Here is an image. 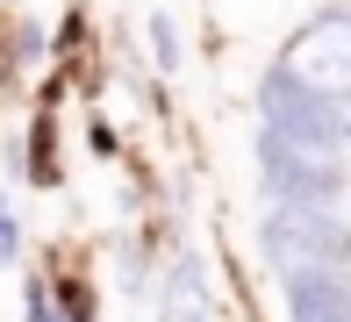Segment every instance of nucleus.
<instances>
[{"label": "nucleus", "mask_w": 351, "mask_h": 322, "mask_svg": "<svg viewBox=\"0 0 351 322\" xmlns=\"http://www.w3.org/2000/svg\"><path fill=\"white\" fill-rule=\"evenodd\" d=\"M344 151H351V115H344Z\"/></svg>", "instance_id": "nucleus-11"}, {"label": "nucleus", "mask_w": 351, "mask_h": 322, "mask_svg": "<svg viewBox=\"0 0 351 322\" xmlns=\"http://www.w3.org/2000/svg\"><path fill=\"white\" fill-rule=\"evenodd\" d=\"M258 251L280 272H294V265H351V222L337 208H265Z\"/></svg>", "instance_id": "nucleus-2"}, {"label": "nucleus", "mask_w": 351, "mask_h": 322, "mask_svg": "<svg viewBox=\"0 0 351 322\" xmlns=\"http://www.w3.org/2000/svg\"><path fill=\"white\" fill-rule=\"evenodd\" d=\"M29 322H65L51 308V286H43V280H29Z\"/></svg>", "instance_id": "nucleus-9"}, {"label": "nucleus", "mask_w": 351, "mask_h": 322, "mask_svg": "<svg viewBox=\"0 0 351 322\" xmlns=\"http://www.w3.org/2000/svg\"><path fill=\"white\" fill-rule=\"evenodd\" d=\"M14 258H22V222H14L8 193H0V265H14Z\"/></svg>", "instance_id": "nucleus-7"}, {"label": "nucleus", "mask_w": 351, "mask_h": 322, "mask_svg": "<svg viewBox=\"0 0 351 322\" xmlns=\"http://www.w3.org/2000/svg\"><path fill=\"white\" fill-rule=\"evenodd\" d=\"M151 43H158V64H165V72H180V36H172L165 14H151Z\"/></svg>", "instance_id": "nucleus-8"}, {"label": "nucleus", "mask_w": 351, "mask_h": 322, "mask_svg": "<svg viewBox=\"0 0 351 322\" xmlns=\"http://www.w3.org/2000/svg\"><path fill=\"white\" fill-rule=\"evenodd\" d=\"M258 186L273 193V208H337L344 201V158L337 151H308L287 143L273 129H258Z\"/></svg>", "instance_id": "nucleus-1"}, {"label": "nucleus", "mask_w": 351, "mask_h": 322, "mask_svg": "<svg viewBox=\"0 0 351 322\" xmlns=\"http://www.w3.org/2000/svg\"><path fill=\"white\" fill-rule=\"evenodd\" d=\"M14 58H43V29H36V22L14 29Z\"/></svg>", "instance_id": "nucleus-10"}, {"label": "nucleus", "mask_w": 351, "mask_h": 322, "mask_svg": "<svg viewBox=\"0 0 351 322\" xmlns=\"http://www.w3.org/2000/svg\"><path fill=\"white\" fill-rule=\"evenodd\" d=\"M258 129H273L287 143H308V151H344V108L323 101L315 86L287 79L280 64L258 79Z\"/></svg>", "instance_id": "nucleus-3"}, {"label": "nucleus", "mask_w": 351, "mask_h": 322, "mask_svg": "<svg viewBox=\"0 0 351 322\" xmlns=\"http://www.w3.org/2000/svg\"><path fill=\"white\" fill-rule=\"evenodd\" d=\"M287 322H351V265H294L280 272Z\"/></svg>", "instance_id": "nucleus-5"}, {"label": "nucleus", "mask_w": 351, "mask_h": 322, "mask_svg": "<svg viewBox=\"0 0 351 322\" xmlns=\"http://www.w3.org/2000/svg\"><path fill=\"white\" fill-rule=\"evenodd\" d=\"M280 72L301 79V86H315L323 101H351V8L323 14V22H308L294 43L280 51Z\"/></svg>", "instance_id": "nucleus-4"}, {"label": "nucleus", "mask_w": 351, "mask_h": 322, "mask_svg": "<svg viewBox=\"0 0 351 322\" xmlns=\"http://www.w3.org/2000/svg\"><path fill=\"white\" fill-rule=\"evenodd\" d=\"M158 322H208V286H201L194 258H180L165 272V308H158Z\"/></svg>", "instance_id": "nucleus-6"}]
</instances>
